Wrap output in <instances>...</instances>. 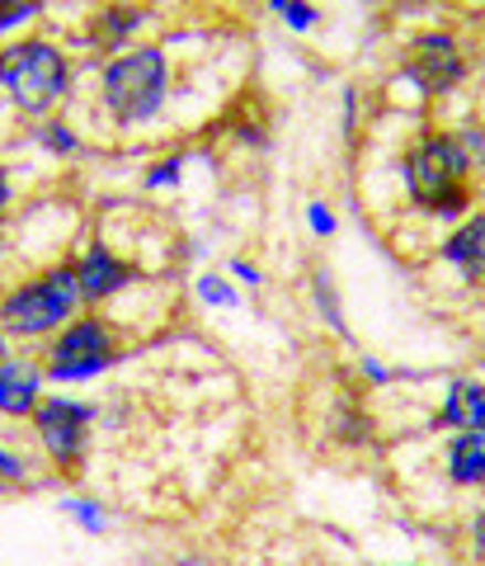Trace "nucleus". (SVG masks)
I'll list each match as a JSON object with an SVG mask.
<instances>
[{
    "instance_id": "1",
    "label": "nucleus",
    "mask_w": 485,
    "mask_h": 566,
    "mask_svg": "<svg viewBox=\"0 0 485 566\" xmlns=\"http://www.w3.org/2000/svg\"><path fill=\"white\" fill-rule=\"evenodd\" d=\"M462 170H466V151L443 133L420 137V147L405 156L410 193H415V203L429 212H457L466 203Z\"/></svg>"
},
{
    "instance_id": "2",
    "label": "nucleus",
    "mask_w": 485,
    "mask_h": 566,
    "mask_svg": "<svg viewBox=\"0 0 485 566\" xmlns=\"http://www.w3.org/2000/svg\"><path fill=\"white\" fill-rule=\"evenodd\" d=\"M0 81L14 91L24 109H48L52 99L66 91V62L57 48L48 43H14L0 52Z\"/></svg>"
},
{
    "instance_id": "3",
    "label": "nucleus",
    "mask_w": 485,
    "mask_h": 566,
    "mask_svg": "<svg viewBox=\"0 0 485 566\" xmlns=\"http://www.w3.org/2000/svg\"><path fill=\"white\" fill-rule=\"evenodd\" d=\"M104 95H109V109L123 118V123H137L156 114L160 95H166V57L156 48H141V52H128L109 66L104 76Z\"/></svg>"
},
{
    "instance_id": "4",
    "label": "nucleus",
    "mask_w": 485,
    "mask_h": 566,
    "mask_svg": "<svg viewBox=\"0 0 485 566\" xmlns=\"http://www.w3.org/2000/svg\"><path fill=\"white\" fill-rule=\"evenodd\" d=\"M76 297H81L76 270H57V274H48L43 283H33V289L10 297V303H6V326L24 331V335L52 331L57 322H66V312L76 307Z\"/></svg>"
},
{
    "instance_id": "5",
    "label": "nucleus",
    "mask_w": 485,
    "mask_h": 566,
    "mask_svg": "<svg viewBox=\"0 0 485 566\" xmlns=\"http://www.w3.org/2000/svg\"><path fill=\"white\" fill-rule=\"evenodd\" d=\"M114 359V345H109V331L99 322H76L71 326L57 349H52V378H89L99 374V368H109Z\"/></svg>"
},
{
    "instance_id": "6",
    "label": "nucleus",
    "mask_w": 485,
    "mask_h": 566,
    "mask_svg": "<svg viewBox=\"0 0 485 566\" xmlns=\"http://www.w3.org/2000/svg\"><path fill=\"white\" fill-rule=\"evenodd\" d=\"M85 424H89V411L76 401H48L39 406V434L48 453L57 463H76L81 449H85Z\"/></svg>"
},
{
    "instance_id": "7",
    "label": "nucleus",
    "mask_w": 485,
    "mask_h": 566,
    "mask_svg": "<svg viewBox=\"0 0 485 566\" xmlns=\"http://www.w3.org/2000/svg\"><path fill=\"white\" fill-rule=\"evenodd\" d=\"M405 66H410V76H415L420 91H429V95L447 91V85L462 76V57H457L453 39H443V33H429V39H420L415 48H410Z\"/></svg>"
},
{
    "instance_id": "8",
    "label": "nucleus",
    "mask_w": 485,
    "mask_h": 566,
    "mask_svg": "<svg viewBox=\"0 0 485 566\" xmlns=\"http://www.w3.org/2000/svg\"><path fill=\"white\" fill-rule=\"evenodd\" d=\"M76 283H81V297H104L128 283V270L109 255V251H89L81 264H76Z\"/></svg>"
},
{
    "instance_id": "9",
    "label": "nucleus",
    "mask_w": 485,
    "mask_h": 566,
    "mask_svg": "<svg viewBox=\"0 0 485 566\" xmlns=\"http://www.w3.org/2000/svg\"><path fill=\"white\" fill-rule=\"evenodd\" d=\"M447 260H453L472 283H485V218L466 222L462 232L447 241Z\"/></svg>"
},
{
    "instance_id": "10",
    "label": "nucleus",
    "mask_w": 485,
    "mask_h": 566,
    "mask_svg": "<svg viewBox=\"0 0 485 566\" xmlns=\"http://www.w3.org/2000/svg\"><path fill=\"white\" fill-rule=\"evenodd\" d=\"M33 397H39V374L24 364H6L0 368V411H33Z\"/></svg>"
},
{
    "instance_id": "11",
    "label": "nucleus",
    "mask_w": 485,
    "mask_h": 566,
    "mask_svg": "<svg viewBox=\"0 0 485 566\" xmlns=\"http://www.w3.org/2000/svg\"><path fill=\"white\" fill-rule=\"evenodd\" d=\"M443 420H447V424H462V430H485V387L457 382L453 392H447Z\"/></svg>"
},
{
    "instance_id": "12",
    "label": "nucleus",
    "mask_w": 485,
    "mask_h": 566,
    "mask_svg": "<svg viewBox=\"0 0 485 566\" xmlns=\"http://www.w3.org/2000/svg\"><path fill=\"white\" fill-rule=\"evenodd\" d=\"M457 482H485V430L462 434L453 444V458H447Z\"/></svg>"
},
{
    "instance_id": "13",
    "label": "nucleus",
    "mask_w": 485,
    "mask_h": 566,
    "mask_svg": "<svg viewBox=\"0 0 485 566\" xmlns=\"http://www.w3.org/2000/svg\"><path fill=\"white\" fill-rule=\"evenodd\" d=\"M128 29H137V14L133 10H118V14H99V24H95V39L99 43H118Z\"/></svg>"
},
{
    "instance_id": "14",
    "label": "nucleus",
    "mask_w": 485,
    "mask_h": 566,
    "mask_svg": "<svg viewBox=\"0 0 485 566\" xmlns=\"http://www.w3.org/2000/svg\"><path fill=\"white\" fill-rule=\"evenodd\" d=\"M39 6H43V0H0V29H6V24H20L24 14H33Z\"/></svg>"
},
{
    "instance_id": "15",
    "label": "nucleus",
    "mask_w": 485,
    "mask_h": 566,
    "mask_svg": "<svg viewBox=\"0 0 485 566\" xmlns=\"http://www.w3.org/2000/svg\"><path fill=\"white\" fill-rule=\"evenodd\" d=\"M20 458H10V453H0V476H20Z\"/></svg>"
},
{
    "instance_id": "16",
    "label": "nucleus",
    "mask_w": 485,
    "mask_h": 566,
    "mask_svg": "<svg viewBox=\"0 0 485 566\" xmlns=\"http://www.w3.org/2000/svg\"><path fill=\"white\" fill-rule=\"evenodd\" d=\"M476 547H481V553H485V515L476 520Z\"/></svg>"
},
{
    "instance_id": "17",
    "label": "nucleus",
    "mask_w": 485,
    "mask_h": 566,
    "mask_svg": "<svg viewBox=\"0 0 485 566\" xmlns=\"http://www.w3.org/2000/svg\"><path fill=\"white\" fill-rule=\"evenodd\" d=\"M6 364H10V359H6V340H0V368H6Z\"/></svg>"
},
{
    "instance_id": "18",
    "label": "nucleus",
    "mask_w": 485,
    "mask_h": 566,
    "mask_svg": "<svg viewBox=\"0 0 485 566\" xmlns=\"http://www.w3.org/2000/svg\"><path fill=\"white\" fill-rule=\"evenodd\" d=\"M0 203H6V180H0Z\"/></svg>"
}]
</instances>
